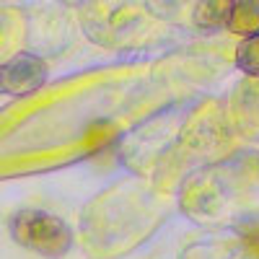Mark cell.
<instances>
[{
  "instance_id": "obj_1",
  "label": "cell",
  "mask_w": 259,
  "mask_h": 259,
  "mask_svg": "<svg viewBox=\"0 0 259 259\" xmlns=\"http://www.w3.org/2000/svg\"><path fill=\"white\" fill-rule=\"evenodd\" d=\"M8 228L16 244L47 259H60L73 246L70 226L47 210H36V207L18 210L11 215Z\"/></svg>"
},
{
  "instance_id": "obj_2",
  "label": "cell",
  "mask_w": 259,
  "mask_h": 259,
  "mask_svg": "<svg viewBox=\"0 0 259 259\" xmlns=\"http://www.w3.org/2000/svg\"><path fill=\"white\" fill-rule=\"evenodd\" d=\"M50 78L47 62L34 52H16L0 65V96L24 99L36 94Z\"/></svg>"
},
{
  "instance_id": "obj_3",
  "label": "cell",
  "mask_w": 259,
  "mask_h": 259,
  "mask_svg": "<svg viewBox=\"0 0 259 259\" xmlns=\"http://www.w3.org/2000/svg\"><path fill=\"white\" fill-rule=\"evenodd\" d=\"M231 13H233V0H197V8H194V26L200 31L228 29Z\"/></svg>"
},
{
  "instance_id": "obj_4",
  "label": "cell",
  "mask_w": 259,
  "mask_h": 259,
  "mask_svg": "<svg viewBox=\"0 0 259 259\" xmlns=\"http://www.w3.org/2000/svg\"><path fill=\"white\" fill-rule=\"evenodd\" d=\"M228 31L244 39L259 34V0H233Z\"/></svg>"
},
{
  "instance_id": "obj_5",
  "label": "cell",
  "mask_w": 259,
  "mask_h": 259,
  "mask_svg": "<svg viewBox=\"0 0 259 259\" xmlns=\"http://www.w3.org/2000/svg\"><path fill=\"white\" fill-rule=\"evenodd\" d=\"M236 65L249 78H259V34L241 39V45L236 47Z\"/></svg>"
},
{
  "instance_id": "obj_6",
  "label": "cell",
  "mask_w": 259,
  "mask_h": 259,
  "mask_svg": "<svg viewBox=\"0 0 259 259\" xmlns=\"http://www.w3.org/2000/svg\"><path fill=\"white\" fill-rule=\"evenodd\" d=\"M244 244H246L249 254H251L254 259H259V226L244 228Z\"/></svg>"
}]
</instances>
